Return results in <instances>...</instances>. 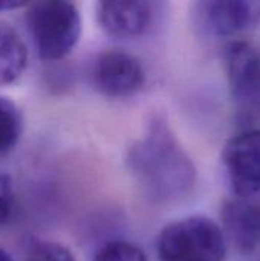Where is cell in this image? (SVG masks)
<instances>
[{"label": "cell", "mask_w": 260, "mask_h": 261, "mask_svg": "<svg viewBox=\"0 0 260 261\" xmlns=\"http://www.w3.org/2000/svg\"><path fill=\"white\" fill-rule=\"evenodd\" d=\"M26 261H75V257L60 243L41 242L31 249Z\"/></svg>", "instance_id": "cell-13"}, {"label": "cell", "mask_w": 260, "mask_h": 261, "mask_svg": "<svg viewBox=\"0 0 260 261\" xmlns=\"http://www.w3.org/2000/svg\"><path fill=\"white\" fill-rule=\"evenodd\" d=\"M15 210V193L8 174L0 173V231L9 223Z\"/></svg>", "instance_id": "cell-14"}, {"label": "cell", "mask_w": 260, "mask_h": 261, "mask_svg": "<svg viewBox=\"0 0 260 261\" xmlns=\"http://www.w3.org/2000/svg\"><path fill=\"white\" fill-rule=\"evenodd\" d=\"M155 17V3L143 0H106L97 5V20L112 37L143 35Z\"/></svg>", "instance_id": "cell-6"}, {"label": "cell", "mask_w": 260, "mask_h": 261, "mask_svg": "<svg viewBox=\"0 0 260 261\" xmlns=\"http://www.w3.org/2000/svg\"><path fill=\"white\" fill-rule=\"evenodd\" d=\"M222 164L238 197L260 194V128L231 136L224 145Z\"/></svg>", "instance_id": "cell-4"}, {"label": "cell", "mask_w": 260, "mask_h": 261, "mask_svg": "<svg viewBox=\"0 0 260 261\" xmlns=\"http://www.w3.org/2000/svg\"><path fill=\"white\" fill-rule=\"evenodd\" d=\"M92 261H147V257L144 251L133 243L113 240L101 246Z\"/></svg>", "instance_id": "cell-12"}, {"label": "cell", "mask_w": 260, "mask_h": 261, "mask_svg": "<svg viewBox=\"0 0 260 261\" xmlns=\"http://www.w3.org/2000/svg\"><path fill=\"white\" fill-rule=\"evenodd\" d=\"M129 167L147 194L159 202L187 196L195 184L190 158L161 121H153L130 150Z\"/></svg>", "instance_id": "cell-1"}, {"label": "cell", "mask_w": 260, "mask_h": 261, "mask_svg": "<svg viewBox=\"0 0 260 261\" xmlns=\"http://www.w3.org/2000/svg\"><path fill=\"white\" fill-rule=\"evenodd\" d=\"M199 26L213 35L239 34L260 18L257 2H199L195 12Z\"/></svg>", "instance_id": "cell-8"}, {"label": "cell", "mask_w": 260, "mask_h": 261, "mask_svg": "<svg viewBox=\"0 0 260 261\" xmlns=\"http://www.w3.org/2000/svg\"><path fill=\"white\" fill-rule=\"evenodd\" d=\"M26 24L41 60H61L77 46L81 17L75 3L43 0L26 5Z\"/></svg>", "instance_id": "cell-3"}, {"label": "cell", "mask_w": 260, "mask_h": 261, "mask_svg": "<svg viewBox=\"0 0 260 261\" xmlns=\"http://www.w3.org/2000/svg\"><path fill=\"white\" fill-rule=\"evenodd\" d=\"M227 234L241 251L250 252L260 245V200L238 197L224 208Z\"/></svg>", "instance_id": "cell-9"}, {"label": "cell", "mask_w": 260, "mask_h": 261, "mask_svg": "<svg viewBox=\"0 0 260 261\" xmlns=\"http://www.w3.org/2000/svg\"><path fill=\"white\" fill-rule=\"evenodd\" d=\"M28 64V49L14 28L0 23V86L17 81Z\"/></svg>", "instance_id": "cell-10"}, {"label": "cell", "mask_w": 260, "mask_h": 261, "mask_svg": "<svg viewBox=\"0 0 260 261\" xmlns=\"http://www.w3.org/2000/svg\"><path fill=\"white\" fill-rule=\"evenodd\" d=\"M0 261H14V260H12V257H11L6 251H3V249L0 248Z\"/></svg>", "instance_id": "cell-16"}, {"label": "cell", "mask_w": 260, "mask_h": 261, "mask_svg": "<svg viewBox=\"0 0 260 261\" xmlns=\"http://www.w3.org/2000/svg\"><path fill=\"white\" fill-rule=\"evenodd\" d=\"M21 113L8 98L0 96V158L9 154L21 136Z\"/></svg>", "instance_id": "cell-11"}, {"label": "cell", "mask_w": 260, "mask_h": 261, "mask_svg": "<svg viewBox=\"0 0 260 261\" xmlns=\"http://www.w3.org/2000/svg\"><path fill=\"white\" fill-rule=\"evenodd\" d=\"M93 86L109 98H129L146 84L141 61L124 50L112 49L100 54L92 67Z\"/></svg>", "instance_id": "cell-5"}, {"label": "cell", "mask_w": 260, "mask_h": 261, "mask_svg": "<svg viewBox=\"0 0 260 261\" xmlns=\"http://www.w3.org/2000/svg\"><path fill=\"white\" fill-rule=\"evenodd\" d=\"M28 3L23 2H14V0H0V11H9V9H15V8H21L26 6Z\"/></svg>", "instance_id": "cell-15"}, {"label": "cell", "mask_w": 260, "mask_h": 261, "mask_svg": "<svg viewBox=\"0 0 260 261\" xmlns=\"http://www.w3.org/2000/svg\"><path fill=\"white\" fill-rule=\"evenodd\" d=\"M156 255L159 261H225V231L204 216L179 219L161 229Z\"/></svg>", "instance_id": "cell-2"}, {"label": "cell", "mask_w": 260, "mask_h": 261, "mask_svg": "<svg viewBox=\"0 0 260 261\" xmlns=\"http://www.w3.org/2000/svg\"><path fill=\"white\" fill-rule=\"evenodd\" d=\"M225 70L233 96L260 104V52L247 41H233L225 50Z\"/></svg>", "instance_id": "cell-7"}]
</instances>
